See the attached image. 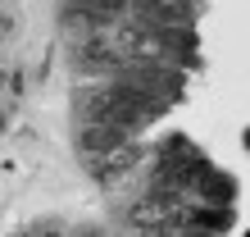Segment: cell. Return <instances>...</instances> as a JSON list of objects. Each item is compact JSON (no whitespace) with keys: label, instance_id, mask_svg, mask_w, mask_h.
<instances>
[{"label":"cell","instance_id":"obj_1","mask_svg":"<svg viewBox=\"0 0 250 237\" xmlns=\"http://www.w3.org/2000/svg\"><path fill=\"white\" fill-rule=\"evenodd\" d=\"M73 69L78 73H91V78H114V73L123 69V50L114 46V37L105 32H91V37H82L78 41V50H73Z\"/></svg>","mask_w":250,"mask_h":237},{"label":"cell","instance_id":"obj_2","mask_svg":"<svg viewBox=\"0 0 250 237\" xmlns=\"http://www.w3.org/2000/svg\"><path fill=\"white\" fill-rule=\"evenodd\" d=\"M78 151L86 160H100V155H109V151H119V146H127V132L119 128H109V123H78Z\"/></svg>","mask_w":250,"mask_h":237},{"label":"cell","instance_id":"obj_3","mask_svg":"<svg viewBox=\"0 0 250 237\" xmlns=\"http://www.w3.org/2000/svg\"><path fill=\"white\" fill-rule=\"evenodd\" d=\"M196 187H200V201H209V205H228L232 191H237V183H232L228 173H218V169H205L196 178Z\"/></svg>","mask_w":250,"mask_h":237},{"label":"cell","instance_id":"obj_4","mask_svg":"<svg viewBox=\"0 0 250 237\" xmlns=\"http://www.w3.org/2000/svg\"><path fill=\"white\" fill-rule=\"evenodd\" d=\"M187 224L191 228H205V233H228L232 228V210H228V205H218V210H205V205H200V210L187 214Z\"/></svg>","mask_w":250,"mask_h":237}]
</instances>
